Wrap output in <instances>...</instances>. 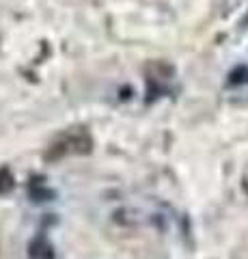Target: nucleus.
<instances>
[{
    "label": "nucleus",
    "instance_id": "obj_1",
    "mask_svg": "<svg viewBox=\"0 0 248 259\" xmlns=\"http://www.w3.org/2000/svg\"><path fill=\"white\" fill-rule=\"evenodd\" d=\"M63 147L61 145H52V151H50V158H59L63 153H82V151H89V136L86 132H67L63 136Z\"/></svg>",
    "mask_w": 248,
    "mask_h": 259
}]
</instances>
